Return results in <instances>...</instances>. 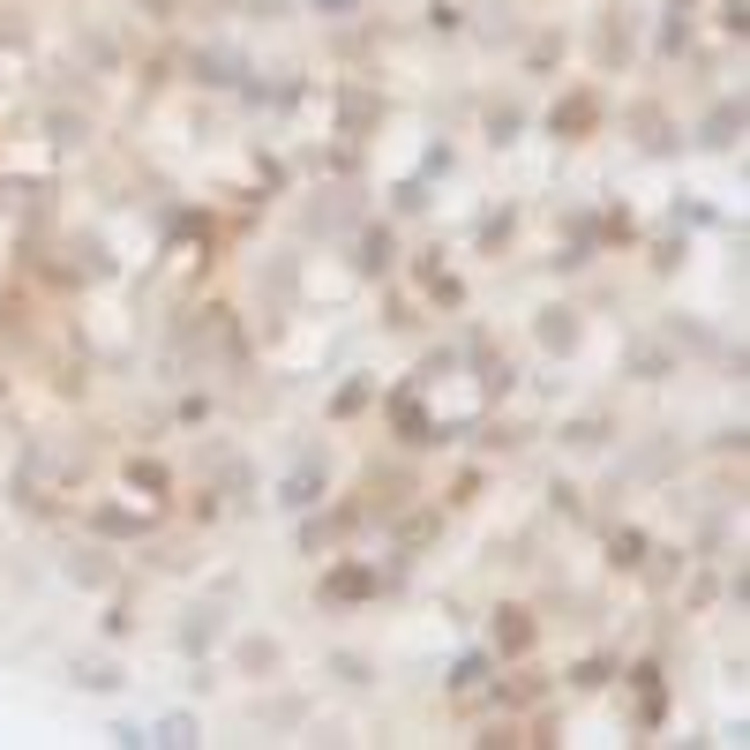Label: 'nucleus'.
<instances>
[{"mask_svg": "<svg viewBox=\"0 0 750 750\" xmlns=\"http://www.w3.org/2000/svg\"><path fill=\"white\" fill-rule=\"evenodd\" d=\"M68 578H84V585H113L121 571H113V555H106V548H76V555H68Z\"/></svg>", "mask_w": 750, "mask_h": 750, "instance_id": "f03ea898", "label": "nucleus"}, {"mask_svg": "<svg viewBox=\"0 0 750 750\" xmlns=\"http://www.w3.org/2000/svg\"><path fill=\"white\" fill-rule=\"evenodd\" d=\"M278 661H286V646H278V638H249V646H241V668H263V675H271ZM263 675H255V683H263Z\"/></svg>", "mask_w": 750, "mask_h": 750, "instance_id": "7ed1b4c3", "label": "nucleus"}, {"mask_svg": "<svg viewBox=\"0 0 750 750\" xmlns=\"http://www.w3.org/2000/svg\"><path fill=\"white\" fill-rule=\"evenodd\" d=\"M533 338H541L548 353H571V345H578V316H571V308H541Z\"/></svg>", "mask_w": 750, "mask_h": 750, "instance_id": "f257e3e1", "label": "nucleus"}, {"mask_svg": "<svg viewBox=\"0 0 750 750\" xmlns=\"http://www.w3.org/2000/svg\"><path fill=\"white\" fill-rule=\"evenodd\" d=\"M76 683H84V691H113L121 675H113V668H106V661H84V668H76Z\"/></svg>", "mask_w": 750, "mask_h": 750, "instance_id": "39448f33", "label": "nucleus"}, {"mask_svg": "<svg viewBox=\"0 0 750 750\" xmlns=\"http://www.w3.org/2000/svg\"><path fill=\"white\" fill-rule=\"evenodd\" d=\"M218 638V608H188V624H180V646L196 653V646H210Z\"/></svg>", "mask_w": 750, "mask_h": 750, "instance_id": "20e7f679", "label": "nucleus"}, {"mask_svg": "<svg viewBox=\"0 0 750 750\" xmlns=\"http://www.w3.org/2000/svg\"><path fill=\"white\" fill-rule=\"evenodd\" d=\"M143 15H158V23H166V15H180V0H143Z\"/></svg>", "mask_w": 750, "mask_h": 750, "instance_id": "423d86ee", "label": "nucleus"}]
</instances>
